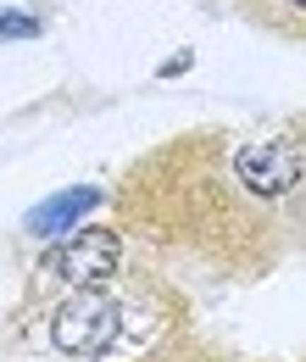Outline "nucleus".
Instances as JSON below:
<instances>
[{
	"instance_id": "f257e3e1",
	"label": "nucleus",
	"mask_w": 306,
	"mask_h": 362,
	"mask_svg": "<svg viewBox=\"0 0 306 362\" xmlns=\"http://www.w3.org/2000/svg\"><path fill=\"white\" fill-rule=\"evenodd\" d=\"M50 340H56V351L61 357H106V346L117 340V307H112V296L106 290H78V296H67L56 317H50Z\"/></svg>"
},
{
	"instance_id": "f03ea898",
	"label": "nucleus",
	"mask_w": 306,
	"mask_h": 362,
	"mask_svg": "<svg viewBox=\"0 0 306 362\" xmlns=\"http://www.w3.org/2000/svg\"><path fill=\"white\" fill-rule=\"evenodd\" d=\"M117 262H123V240L112 228H84V234H73V240H61V245L45 251V268L56 279H67V284H78V290L106 284L117 273Z\"/></svg>"
},
{
	"instance_id": "7ed1b4c3",
	"label": "nucleus",
	"mask_w": 306,
	"mask_h": 362,
	"mask_svg": "<svg viewBox=\"0 0 306 362\" xmlns=\"http://www.w3.org/2000/svg\"><path fill=\"white\" fill-rule=\"evenodd\" d=\"M240 179L251 195H284L290 184L301 179V156H295V145H251V151H240Z\"/></svg>"
},
{
	"instance_id": "20e7f679",
	"label": "nucleus",
	"mask_w": 306,
	"mask_h": 362,
	"mask_svg": "<svg viewBox=\"0 0 306 362\" xmlns=\"http://www.w3.org/2000/svg\"><path fill=\"white\" fill-rule=\"evenodd\" d=\"M100 201H106V189H95V184H73V189L50 195V201H40V206L28 212V234L50 240V234H61L67 223H78L84 212H95Z\"/></svg>"
},
{
	"instance_id": "39448f33",
	"label": "nucleus",
	"mask_w": 306,
	"mask_h": 362,
	"mask_svg": "<svg viewBox=\"0 0 306 362\" xmlns=\"http://www.w3.org/2000/svg\"><path fill=\"white\" fill-rule=\"evenodd\" d=\"M34 34H40V23H34V17H17V11H11V17H0V40H34Z\"/></svg>"
},
{
	"instance_id": "423d86ee",
	"label": "nucleus",
	"mask_w": 306,
	"mask_h": 362,
	"mask_svg": "<svg viewBox=\"0 0 306 362\" xmlns=\"http://www.w3.org/2000/svg\"><path fill=\"white\" fill-rule=\"evenodd\" d=\"M290 6H301V11H306V0H290Z\"/></svg>"
}]
</instances>
